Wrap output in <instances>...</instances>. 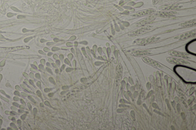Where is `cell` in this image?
Segmentation results:
<instances>
[{"label": "cell", "mask_w": 196, "mask_h": 130, "mask_svg": "<svg viewBox=\"0 0 196 130\" xmlns=\"http://www.w3.org/2000/svg\"><path fill=\"white\" fill-rule=\"evenodd\" d=\"M195 35V31L194 32V33L193 31L189 32L181 35L180 39L181 38V39H186L187 38L194 36V35Z\"/></svg>", "instance_id": "obj_6"}, {"label": "cell", "mask_w": 196, "mask_h": 130, "mask_svg": "<svg viewBox=\"0 0 196 130\" xmlns=\"http://www.w3.org/2000/svg\"><path fill=\"white\" fill-rule=\"evenodd\" d=\"M155 10L153 9H146L136 12L131 15V16L136 17L145 16L146 15L152 14V13L155 12Z\"/></svg>", "instance_id": "obj_2"}, {"label": "cell", "mask_w": 196, "mask_h": 130, "mask_svg": "<svg viewBox=\"0 0 196 130\" xmlns=\"http://www.w3.org/2000/svg\"><path fill=\"white\" fill-rule=\"evenodd\" d=\"M157 16L163 17L164 18H170L174 16L172 12H159L156 13Z\"/></svg>", "instance_id": "obj_5"}, {"label": "cell", "mask_w": 196, "mask_h": 130, "mask_svg": "<svg viewBox=\"0 0 196 130\" xmlns=\"http://www.w3.org/2000/svg\"><path fill=\"white\" fill-rule=\"evenodd\" d=\"M155 18V16H150L148 17L145 18V19H143L144 20H142L141 21L138 23V24H144L146 23L148 21L154 20Z\"/></svg>", "instance_id": "obj_8"}, {"label": "cell", "mask_w": 196, "mask_h": 130, "mask_svg": "<svg viewBox=\"0 0 196 130\" xmlns=\"http://www.w3.org/2000/svg\"><path fill=\"white\" fill-rule=\"evenodd\" d=\"M159 0H153V5H155L156 4H157V3H158L159 2Z\"/></svg>", "instance_id": "obj_10"}, {"label": "cell", "mask_w": 196, "mask_h": 130, "mask_svg": "<svg viewBox=\"0 0 196 130\" xmlns=\"http://www.w3.org/2000/svg\"><path fill=\"white\" fill-rule=\"evenodd\" d=\"M167 61L169 63L177 65H184L185 64H190L189 62L182 59H177L173 57H169L167 58Z\"/></svg>", "instance_id": "obj_1"}, {"label": "cell", "mask_w": 196, "mask_h": 130, "mask_svg": "<svg viewBox=\"0 0 196 130\" xmlns=\"http://www.w3.org/2000/svg\"><path fill=\"white\" fill-rule=\"evenodd\" d=\"M142 58L144 61L147 64H149V65L156 67H161V66L158 62L152 60L151 58L147 57H143Z\"/></svg>", "instance_id": "obj_4"}, {"label": "cell", "mask_w": 196, "mask_h": 130, "mask_svg": "<svg viewBox=\"0 0 196 130\" xmlns=\"http://www.w3.org/2000/svg\"><path fill=\"white\" fill-rule=\"evenodd\" d=\"M149 53L147 51H135L134 52H133L132 53V55H133L136 56H141V55H146L149 54Z\"/></svg>", "instance_id": "obj_9"}, {"label": "cell", "mask_w": 196, "mask_h": 130, "mask_svg": "<svg viewBox=\"0 0 196 130\" xmlns=\"http://www.w3.org/2000/svg\"><path fill=\"white\" fill-rule=\"evenodd\" d=\"M169 53L172 56L181 57L184 58H189V55L188 53H184V52H177L171 50L169 52Z\"/></svg>", "instance_id": "obj_3"}, {"label": "cell", "mask_w": 196, "mask_h": 130, "mask_svg": "<svg viewBox=\"0 0 196 130\" xmlns=\"http://www.w3.org/2000/svg\"><path fill=\"white\" fill-rule=\"evenodd\" d=\"M196 25V20H192L190 21L185 22V23L181 24L179 26H181L184 27L194 26Z\"/></svg>", "instance_id": "obj_7"}]
</instances>
